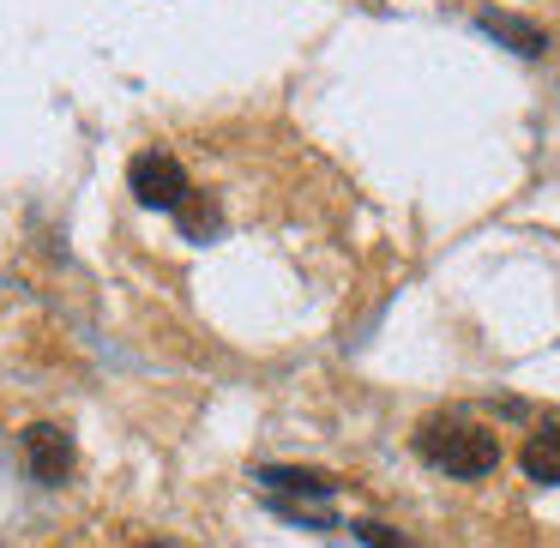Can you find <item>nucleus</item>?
I'll list each match as a JSON object with an SVG mask.
<instances>
[{
  "instance_id": "f257e3e1",
  "label": "nucleus",
  "mask_w": 560,
  "mask_h": 548,
  "mask_svg": "<svg viewBox=\"0 0 560 548\" xmlns=\"http://www.w3.org/2000/svg\"><path fill=\"white\" fill-rule=\"evenodd\" d=\"M416 452H422L428 464H434L440 476H458V482H470V476H488L500 464V440L494 428H482L476 416H428L422 428H416Z\"/></svg>"
},
{
  "instance_id": "f03ea898",
  "label": "nucleus",
  "mask_w": 560,
  "mask_h": 548,
  "mask_svg": "<svg viewBox=\"0 0 560 548\" xmlns=\"http://www.w3.org/2000/svg\"><path fill=\"white\" fill-rule=\"evenodd\" d=\"M127 187H133V199L151 211H182L187 194H194V187H187V170L170 151H139V158L127 163Z\"/></svg>"
},
{
  "instance_id": "7ed1b4c3",
  "label": "nucleus",
  "mask_w": 560,
  "mask_h": 548,
  "mask_svg": "<svg viewBox=\"0 0 560 548\" xmlns=\"http://www.w3.org/2000/svg\"><path fill=\"white\" fill-rule=\"evenodd\" d=\"M25 464L43 488H61L73 476V440H67V428H55V422L25 428Z\"/></svg>"
},
{
  "instance_id": "20e7f679",
  "label": "nucleus",
  "mask_w": 560,
  "mask_h": 548,
  "mask_svg": "<svg viewBox=\"0 0 560 548\" xmlns=\"http://www.w3.org/2000/svg\"><path fill=\"white\" fill-rule=\"evenodd\" d=\"M259 482H266L271 494H307V500L338 494V482H331L326 470H295V464H266V470H259Z\"/></svg>"
},
{
  "instance_id": "39448f33",
  "label": "nucleus",
  "mask_w": 560,
  "mask_h": 548,
  "mask_svg": "<svg viewBox=\"0 0 560 548\" xmlns=\"http://www.w3.org/2000/svg\"><path fill=\"white\" fill-rule=\"evenodd\" d=\"M476 25H482L488 37H500L506 49H518V55H542L548 49V37L530 25V19H506V13H494V7H482V13H476Z\"/></svg>"
},
{
  "instance_id": "423d86ee",
  "label": "nucleus",
  "mask_w": 560,
  "mask_h": 548,
  "mask_svg": "<svg viewBox=\"0 0 560 548\" xmlns=\"http://www.w3.org/2000/svg\"><path fill=\"white\" fill-rule=\"evenodd\" d=\"M518 464H524V476H530V482H548V488H555V482H560V428H536V434L524 440Z\"/></svg>"
},
{
  "instance_id": "0eeeda50",
  "label": "nucleus",
  "mask_w": 560,
  "mask_h": 548,
  "mask_svg": "<svg viewBox=\"0 0 560 548\" xmlns=\"http://www.w3.org/2000/svg\"><path fill=\"white\" fill-rule=\"evenodd\" d=\"M175 218H182V230L194 235V242H211V230H218V211H211L199 194H187V206L175 211Z\"/></svg>"
},
{
  "instance_id": "6e6552de",
  "label": "nucleus",
  "mask_w": 560,
  "mask_h": 548,
  "mask_svg": "<svg viewBox=\"0 0 560 548\" xmlns=\"http://www.w3.org/2000/svg\"><path fill=\"white\" fill-rule=\"evenodd\" d=\"M355 536H362L368 548H416L410 536H398L392 524H374V518H362V524H355Z\"/></svg>"
},
{
  "instance_id": "1a4fd4ad",
  "label": "nucleus",
  "mask_w": 560,
  "mask_h": 548,
  "mask_svg": "<svg viewBox=\"0 0 560 548\" xmlns=\"http://www.w3.org/2000/svg\"><path fill=\"white\" fill-rule=\"evenodd\" d=\"M139 548H175V543H139Z\"/></svg>"
}]
</instances>
